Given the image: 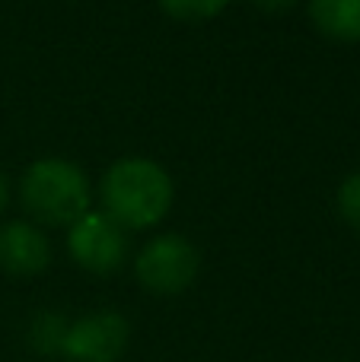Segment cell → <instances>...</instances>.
Here are the masks:
<instances>
[{
    "instance_id": "4",
    "label": "cell",
    "mask_w": 360,
    "mask_h": 362,
    "mask_svg": "<svg viewBox=\"0 0 360 362\" xmlns=\"http://www.w3.org/2000/svg\"><path fill=\"white\" fill-rule=\"evenodd\" d=\"M67 251L89 274L108 276L128 261V235L106 210H89L67 229Z\"/></svg>"
},
{
    "instance_id": "12",
    "label": "cell",
    "mask_w": 360,
    "mask_h": 362,
    "mask_svg": "<svg viewBox=\"0 0 360 362\" xmlns=\"http://www.w3.org/2000/svg\"><path fill=\"white\" fill-rule=\"evenodd\" d=\"M4 206H6V178L0 172V213H4Z\"/></svg>"
},
{
    "instance_id": "6",
    "label": "cell",
    "mask_w": 360,
    "mask_h": 362,
    "mask_svg": "<svg viewBox=\"0 0 360 362\" xmlns=\"http://www.w3.org/2000/svg\"><path fill=\"white\" fill-rule=\"evenodd\" d=\"M51 245L45 232L32 223H6L0 226V270L10 276H35L48 267Z\"/></svg>"
},
{
    "instance_id": "1",
    "label": "cell",
    "mask_w": 360,
    "mask_h": 362,
    "mask_svg": "<svg viewBox=\"0 0 360 362\" xmlns=\"http://www.w3.org/2000/svg\"><path fill=\"white\" fill-rule=\"evenodd\" d=\"M102 210L125 229L157 226L172 206V178L144 156L118 159L102 175Z\"/></svg>"
},
{
    "instance_id": "9",
    "label": "cell",
    "mask_w": 360,
    "mask_h": 362,
    "mask_svg": "<svg viewBox=\"0 0 360 362\" xmlns=\"http://www.w3.org/2000/svg\"><path fill=\"white\" fill-rule=\"evenodd\" d=\"M230 0H159L169 16L185 19V23H201V19H210L227 6Z\"/></svg>"
},
{
    "instance_id": "2",
    "label": "cell",
    "mask_w": 360,
    "mask_h": 362,
    "mask_svg": "<svg viewBox=\"0 0 360 362\" xmlns=\"http://www.w3.org/2000/svg\"><path fill=\"white\" fill-rule=\"evenodd\" d=\"M23 206L35 223L74 226L89 213V178L77 163L67 159H38L23 172L19 181Z\"/></svg>"
},
{
    "instance_id": "3",
    "label": "cell",
    "mask_w": 360,
    "mask_h": 362,
    "mask_svg": "<svg viewBox=\"0 0 360 362\" xmlns=\"http://www.w3.org/2000/svg\"><path fill=\"white\" fill-rule=\"evenodd\" d=\"M201 257L198 248L179 232L157 235L137 251L134 257V274L140 286L153 296H179L195 283Z\"/></svg>"
},
{
    "instance_id": "5",
    "label": "cell",
    "mask_w": 360,
    "mask_h": 362,
    "mask_svg": "<svg viewBox=\"0 0 360 362\" xmlns=\"http://www.w3.org/2000/svg\"><path fill=\"white\" fill-rule=\"evenodd\" d=\"M131 344V325L121 312L99 308L70 321L61 356L70 362H118Z\"/></svg>"
},
{
    "instance_id": "8",
    "label": "cell",
    "mask_w": 360,
    "mask_h": 362,
    "mask_svg": "<svg viewBox=\"0 0 360 362\" xmlns=\"http://www.w3.org/2000/svg\"><path fill=\"white\" fill-rule=\"evenodd\" d=\"M70 321L61 312H38L29 321V346L42 356H61L64 350V337H67Z\"/></svg>"
},
{
    "instance_id": "11",
    "label": "cell",
    "mask_w": 360,
    "mask_h": 362,
    "mask_svg": "<svg viewBox=\"0 0 360 362\" xmlns=\"http://www.w3.org/2000/svg\"><path fill=\"white\" fill-rule=\"evenodd\" d=\"M252 6H259V10H265V13H284V10H291L297 0H249Z\"/></svg>"
},
{
    "instance_id": "10",
    "label": "cell",
    "mask_w": 360,
    "mask_h": 362,
    "mask_svg": "<svg viewBox=\"0 0 360 362\" xmlns=\"http://www.w3.org/2000/svg\"><path fill=\"white\" fill-rule=\"evenodd\" d=\"M338 210L354 229H360V172L348 175L338 187Z\"/></svg>"
},
{
    "instance_id": "7",
    "label": "cell",
    "mask_w": 360,
    "mask_h": 362,
    "mask_svg": "<svg viewBox=\"0 0 360 362\" xmlns=\"http://www.w3.org/2000/svg\"><path fill=\"white\" fill-rule=\"evenodd\" d=\"M310 19L335 42L360 38V0H310Z\"/></svg>"
}]
</instances>
